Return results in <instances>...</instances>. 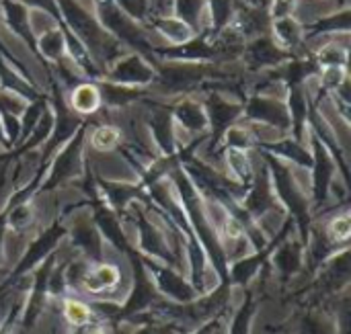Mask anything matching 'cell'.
<instances>
[{
    "instance_id": "cell-6",
    "label": "cell",
    "mask_w": 351,
    "mask_h": 334,
    "mask_svg": "<svg viewBox=\"0 0 351 334\" xmlns=\"http://www.w3.org/2000/svg\"><path fill=\"white\" fill-rule=\"evenodd\" d=\"M177 10L187 23H193L202 10V0H177Z\"/></svg>"
},
{
    "instance_id": "cell-10",
    "label": "cell",
    "mask_w": 351,
    "mask_h": 334,
    "mask_svg": "<svg viewBox=\"0 0 351 334\" xmlns=\"http://www.w3.org/2000/svg\"><path fill=\"white\" fill-rule=\"evenodd\" d=\"M121 6H125L130 12H134L136 16H142L144 10H146V2L144 0H119Z\"/></svg>"
},
{
    "instance_id": "cell-1",
    "label": "cell",
    "mask_w": 351,
    "mask_h": 334,
    "mask_svg": "<svg viewBox=\"0 0 351 334\" xmlns=\"http://www.w3.org/2000/svg\"><path fill=\"white\" fill-rule=\"evenodd\" d=\"M101 103V92L93 84H82L72 92V107L80 113H93Z\"/></svg>"
},
{
    "instance_id": "cell-9",
    "label": "cell",
    "mask_w": 351,
    "mask_h": 334,
    "mask_svg": "<svg viewBox=\"0 0 351 334\" xmlns=\"http://www.w3.org/2000/svg\"><path fill=\"white\" fill-rule=\"evenodd\" d=\"M341 80H343V70H341L339 66H329V70H327L325 76H323V82H325L327 86L335 88V86L341 84Z\"/></svg>"
},
{
    "instance_id": "cell-4",
    "label": "cell",
    "mask_w": 351,
    "mask_h": 334,
    "mask_svg": "<svg viewBox=\"0 0 351 334\" xmlns=\"http://www.w3.org/2000/svg\"><path fill=\"white\" fill-rule=\"evenodd\" d=\"M119 140V131L111 125H103V127H97L95 133H93V146L97 150H111Z\"/></svg>"
},
{
    "instance_id": "cell-11",
    "label": "cell",
    "mask_w": 351,
    "mask_h": 334,
    "mask_svg": "<svg viewBox=\"0 0 351 334\" xmlns=\"http://www.w3.org/2000/svg\"><path fill=\"white\" fill-rule=\"evenodd\" d=\"M333 234L337 238H341V240H346L350 236V222H348V218H341V220H337L333 224Z\"/></svg>"
},
{
    "instance_id": "cell-8",
    "label": "cell",
    "mask_w": 351,
    "mask_h": 334,
    "mask_svg": "<svg viewBox=\"0 0 351 334\" xmlns=\"http://www.w3.org/2000/svg\"><path fill=\"white\" fill-rule=\"evenodd\" d=\"M278 35H280V39L284 41V43H294L296 39V33H298V27H296V23L294 21H290V18H282L280 23H278Z\"/></svg>"
},
{
    "instance_id": "cell-12",
    "label": "cell",
    "mask_w": 351,
    "mask_h": 334,
    "mask_svg": "<svg viewBox=\"0 0 351 334\" xmlns=\"http://www.w3.org/2000/svg\"><path fill=\"white\" fill-rule=\"evenodd\" d=\"M292 4H294V0H276V14H280V16H284L286 18V14L292 10Z\"/></svg>"
},
{
    "instance_id": "cell-5",
    "label": "cell",
    "mask_w": 351,
    "mask_h": 334,
    "mask_svg": "<svg viewBox=\"0 0 351 334\" xmlns=\"http://www.w3.org/2000/svg\"><path fill=\"white\" fill-rule=\"evenodd\" d=\"M158 27H160V29H162V33H165L167 37H171L173 41H187V39H189V35H191L189 27H187L185 23H181V21H175V18L160 21V23H158Z\"/></svg>"
},
{
    "instance_id": "cell-2",
    "label": "cell",
    "mask_w": 351,
    "mask_h": 334,
    "mask_svg": "<svg viewBox=\"0 0 351 334\" xmlns=\"http://www.w3.org/2000/svg\"><path fill=\"white\" fill-rule=\"evenodd\" d=\"M115 78L117 80H132V82H146V80H150V70L138 57H130L128 62H123L117 68Z\"/></svg>"
},
{
    "instance_id": "cell-7",
    "label": "cell",
    "mask_w": 351,
    "mask_h": 334,
    "mask_svg": "<svg viewBox=\"0 0 351 334\" xmlns=\"http://www.w3.org/2000/svg\"><path fill=\"white\" fill-rule=\"evenodd\" d=\"M66 316H68V320H70L72 324H84V322H88L90 312H88L86 306H82V304H78V302H70V304L66 306Z\"/></svg>"
},
{
    "instance_id": "cell-3",
    "label": "cell",
    "mask_w": 351,
    "mask_h": 334,
    "mask_svg": "<svg viewBox=\"0 0 351 334\" xmlns=\"http://www.w3.org/2000/svg\"><path fill=\"white\" fill-rule=\"evenodd\" d=\"M117 279H119L117 269H113V267H99L95 273H90V277L86 279V285H88L93 292H101V290H105V287L115 285Z\"/></svg>"
}]
</instances>
